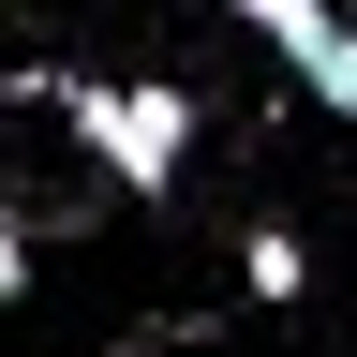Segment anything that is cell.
Returning a JSON list of instances; mask_svg holds the SVG:
<instances>
[{"label":"cell","instance_id":"2","mask_svg":"<svg viewBox=\"0 0 357 357\" xmlns=\"http://www.w3.org/2000/svg\"><path fill=\"white\" fill-rule=\"evenodd\" d=\"M253 45H283L312 105L357 119V15H328V0H253Z\"/></svg>","mask_w":357,"mask_h":357},{"label":"cell","instance_id":"1","mask_svg":"<svg viewBox=\"0 0 357 357\" xmlns=\"http://www.w3.org/2000/svg\"><path fill=\"white\" fill-rule=\"evenodd\" d=\"M15 89H30V105H60V119L89 134V164H105L134 208H164V194H178V164H194V119H208L178 75H15Z\"/></svg>","mask_w":357,"mask_h":357},{"label":"cell","instance_id":"4","mask_svg":"<svg viewBox=\"0 0 357 357\" xmlns=\"http://www.w3.org/2000/svg\"><path fill=\"white\" fill-rule=\"evenodd\" d=\"M105 357H178V328H134V342H105Z\"/></svg>","mask_w":357,"mask_h":357},{"label":"cell","instance_id":"3","mask_svg":"<svg viewBox=\"0 0 357 357\" xmlns=\"http://www.w3.org/2000/svg\"><path fill=\"white\" fill-rule=\"evenodd\" d=\"M238 283H253L268 312H283V298L312 283V238H298V223H253V238H238Z\"/></svg>","mask_w":357,"mask_h":357}]
</instances>
